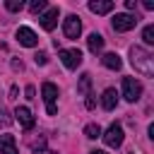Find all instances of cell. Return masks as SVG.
Returning a JSON list of instances; mask_svg holds the SVG:
<instances>
[{
  "label": "cell",
  "instance_id": "cell-1",
  "mask_svg": "<svg viewBox=\"0 0 154 154\" xmlns=\"http://www.w3.org/2000/svg\"><path fill=\"white\" fill-rule=\"evenodd\" d=\"M130 63H132V67H135L140 75L154 77V55H152L147 48L132 46V48H130Z\"/></svg>",
  "mask_w": 154,
  "mask_h": 154
},
{
  "label": "cell",
  "instance_id": "cell-28",
  "mask_svg": "<svg viewBox=\"0 0 154 154\" xmlns=\"http://www.w3.org/2000/svg\"><path fill=\"white\" fill-rule=\"evenodd\" d=\"M89 154H108V152H103V149H91Z\"/></svg>",
  "mask_w": 154,
  "mask_h": 154
},
{
  "label": "cell",
  "instance_id": "cell-11",
  "mask_svg": "<svg viewBox=\"0 0 154 154\" xmlns=\"http://www.w3.org/2000/svg\"><path fill=\"white\" fill-rule=\"evenodd\" d=\"M111 10H113L111 0H89V12L94 14H108Z\"/></svg>",
  "mask_w": 154,
  "mask_h": 154
},
{
  "label": "cell",
  "instance_id": "cell-26",
  "mask_svg": "<svg viewBox=\"0 0 154 154\" xmlns=\"http://www.w3.org/2000/svg\"><path fill=\"white\" fill-rule=\"evenodd\" d=\"M142 5H144V7H147V10H154V2H152V0H144V2H142Z\"/></svg>",
  "mask_w": 154,
  "mask_h": 154
},
{
  "label": "cell",
  "instance_id": "cell-23",
  "mask_svg": "<svg viewBox=\"0 0 154 154\" xmlns=\"http://www.w3.org/2000/svg\"><path fill=\"white\" fill-rule=\"evenodd\" d=\"M24 94H26V99H34V94H36V89H34V87L29 84V87L24 89Z\"/></svg>",
  "mask_w": 154,
  "mask_h": 154
},
{
  "label": "cell",
  "instance_id": "cell-2",
  "mask_svg": "<svg viewBox=\"0 0 154 154\" xmlns=\"http://www.w3.org/2000/svg\"><path fill=\"white\" fill-rule=\"evenodd\" d=\"M41 96H43V103H46V113H48V116H55V113H58V106H55L58 87H55L53 82H43V84H41Z\"/></svg>",
  "mask_w": 154,
  "mask_h": 154
},
{
  "label": "cell",
  "instance_id": "cell-6",
  "mask_svg": "<svg viewBox=\"0 0 154 154\" xmlns=\"http://www.w3.org/2000/svg\"><path fill=\"white\" fill-rule=\"evenodd\" d=\"M58 58L63 60V65H65L67 70H77V67L82 65V53H79L77 48H60V51H58Z\"/></svg>",
  "mask_w": 154,
  "mask_h": 154
},
{
  "label": "cell",
  "instance_id": "cell-12",
  "mask_svg": "<svg viewBox=\"0 0 154 154\" xmlns=\"http://www.w3.org/2000/svg\"><path fill=\"white\" fill-rule=\"evenodd\" d=\"M0 154H17L14 135H0Z\"/></svg>",
  "mask_w": 154,
  "mask_h": 154
},
{
  "label": "cell",
  "instance_id": "cell-9",
  "mask_svg": "<svg viewBox=\"0 0 154 154\" xmlns=\"http://www.w3.org/2000/svg\"><path fill=\"white\" fill-rule=\"evenodd\" d=\"M14 120H17L24 130H31V128L36 125V118H34V113H31L26 106H17V108H14Z\"/></svg>",
  "mask_w": 154,
  "mask_h": 154
},
{
  "label": "cell",
  "instance_id": "cell-4",
  "mask_svg": "<svg viewBox=\"0 0 154 154\" xmlns=\"http://www.w3.org/2000/svg\"><path fill=\"white\" fill-rule=\"evenodd\" d=\"M140 96H142V82L135 77H123V99L135 103Z\"/></svg>",
  "mask_w": 154,
  "mask_h": 154
},
{
  "label": "cell",
  "instance_id": "cell-20",
  "mask_svg": "<svg viewBox=\"0 0 154 154\" xmlns=\"http://www.w3.org/2000/svg\"><path fill=\"white\" fill-rule=\"evenodd\" d=\"M5 7H7L10 12H19V10L24 7V0H7V2H5Z\"/></svg>",
  "mask_w": 154,
  "mask_h": 154
},
{
  "label": "cell",
  "instance_id": "cell-24",
  "mask_svg": "<svg viewBox=\"0 0 154 154\" xmlns=\"http://www.w3.org/2000/svg\"><path fill=\"white\" fill-rule=\"evenodd\" d=\"M125 7H128V10H135V7H137V0H125Z\"/></svg>",
  "mask_w": 154,
  "mask_h": 154
},
{
  "label": "cell",
  "instance_id": "cell-16",
  "mask_svg": "<svg viewBox=\"0 0 154 154\" xmlns=\"http://www.w3.org/2000/svg\"><path fill=\"white\" fill-rule=\"evenodd\" d=\"M87 46H89L91 53H99V51L103 48V36H101V34H91V36L87 38Z\"/></svg>",
  "mask_w": 154,
  "mask_h": 154
},
{
  "label": "cell",
  "instance_id": "cell-13",
  "mask_svg": "<svg viewBox=\"0 0 154 154\" xmlns=\"http://www.w3.org/2000/svg\"><path fill=\"white\" fill-rule=\"evenodd\" d=\"M116 103H118V91H116V89H106V91L101 94V106H103L106 111H113Z\"/></svg>",
  "mask_w": 154,
  "mask_h": 154
},
{
  "label": "cell",
  "instance_id": "cell-25",
  "mask_svg": "<svg viewBox=\"0 0 154 154\" xmlns=\"http://www.w3.org/2000/svg\"><path fill=\"white\" fill-rule=\"evenodd\" d=\"M84 106H87V108H94V99H91V96H87V101H84Z\"/></svg>",
  "mask_w": 154,
  "mask_h": 154
},
{
  "label": "cell",
  "instance_id": "cell-7",
  "mask_svg": "<svg viewBox=\"0 0 154 154\" xmlns=\"http://www.w3.org/2000/svg\"><path fill=\"white\" fill-rule=\"evenodd\" d=\"M63 34H65V38H77L82 34V22L77 14H67L63 19Z\"/></svg>",
  "mask_w": 154,
  "mask_h": 154
},
{
  "label": "cell",
  "instance_id": "cell-3",
  "mask_svg": "<svg viewBox=\"0 0 154 154\" xmlns=\"http://www.w3.org/2000/svg\"><path fill=\"white\" fill-rule=\"evenodd\" d=\"M137 14H130V12H118L113 19H111V26H113V31H130V29H135L137 26Z\"/></svg>",
  "mask_w": 154,
  "mask_h": 154
},
{
  "label": "cell",
  "instance_id": "cell-14",
  "mask_svg": "<svg viewBox=\"0 0 154 154\" xmlns=\"http://www.w3.org/2000/svg\"><path fill=\"white\" fill-rule=\"evenodd\" d=\"M101 63H103V67H108V70H120V65H123V60H120L118 53H106V55L101 58Z\"/></svg>",
  "mask_w": 154,
  "mask_h": 154
},
{
  "label": "cell",
  "instance_id": "cell-17",
  "mask_svg": "<svg viewBox=\"0 0 154 154\" xmlns=\"http://www.w3.org/2000/svg\"><path fill=\"white\" fill-rule=\"evenodd\" d=\"M29 10H31L34 14H41V12L48 10V2H46V0H31V2H29Z\"/></svg>",
  "mask_w": 154,
  "mask_h": 154
},
{
  "label": "cell",
  "instance_id": "cell-21",
  "mask_svg": "<svg viewBox=\"0 0 154 154\" xmlns=\"http://www.w3.org/2000/svg\"><path fill=\"white\" fill-rule=\"evenodd\" d=\"M10 123H12V116H10L5 108H0V128H7Z\"/></svg>",
  "mask_w": 154,
  "mask_h": 154
},
{
  "label": "cell",
  "instance_id": "cell-15",
  "mask_svg": "<svg viewBox=\"0 0 154 154\" xmlns=\"http://www.w3.org/2000/svg\"><path fill=\"white\" fill-rule=\"evenodd\" d=\"M77 89H79V94H82V96H91V75H89V72H84V75L79 77Z\"/></svg>",
  "mask_w": 154,
  "mask_h": 154
},
{
  "label": "cell",
  "instance_id": "cell-27",
  "mask_svg": "<svg viewBox=\"0 0 154 154\" xmlns=\"http://www.w3.org/2000/svg\"><path fill=\"white\" fill-rule=\"evenodd\" d=\"M12 67L14 70H22V60H12Z\"/></svg>",
  "mask_w": 154,
  "mask_h": 154
},
{
  "label": "cell",
  "instance_id": "cell-5",
  "mask_svg": "<svg viewBox=\"0 0 154 154\" xmlns=\"http://www.w3.org/2000/svg\"><path fill=\"white\" fill-rule=\"evenodd\" d=\"M123 137H125V135H123V125H120V123H111V125H108V130H106V132H101L103 144H106V147H113V149L123 144Z\"/></svg>",
  "mask_w": 154,
  "mask_h": 154
},
{
  "label": "cell",
  "instance_id": "cell-22",
  "mask_svg": "<svg viewBox=\"0 0 154 154\" xmlns=\"http://www.w3.org/2000/svg\"><path fill=\"white\" fill-rule=\"evenodd\" d=\"M34 63H36V65H46V63H48V53H46V51H38V53L34 55Z\"/></svg>",
  "mask_w": 154,
  "mask_h": 154
},
{
  "label": "cell",
  "instance_id": "cell-19",
  "mask_svg": "<svg viewBox=\"0 0 154 154\" xmlns=\"http://www.w3.org/2000/svg\"><path fill=\"white\" fill-rule=\"evenodd\" d=\"M142 38H144V43H147V46H152V43H154V26H152V24L142 29Z\"/></svg>",
  "mask_w": 154,
  "mask_h": 154
},
{
  "label": "cell",
  "instance_id": "cell-8",
  "mask_svg": "<svg viewBox=\"0 0 154 154\" xmlns=\"http://www.w3.org/2000/svg\"><path fill=\"white\" fill-rule=\"evenodd\" d=\"M58 17H60V10H58V7H48L46 12L38 14V24H41L46 31H53V29L58 26Z\"/></svg>",
  "mask_w": 154,
  "mask_h": 154
},
{
  "label": "cell",
  "instance_id": "cell-18",
  "mask_svg": "<svg viewBox=\"0 0 154 154\" xmlns=\"http://www.w3.org/2000/svg\"><path fill=\"white\" fill-rule=\"evenodd\" d=\"M84 135L89 140H96V137H101V128L96 123H89V125H84Z\"/></svg>",
  "mask_w": 154,
  "mask_h": 154
},
{
  "label": "cell",
  "instance_id": "cell-10",
  "mask_svg": "<svg viewBox=\"0 0 154 154\" xmlns=\"http://www.w3.org/2000/svg\"><path fill=\"white\" fill-rule=\"evenodd\" d=\"M14 36H17V41H19L22 46H26V48L38 46V36H36V31H34V29H29V26H19Z\"/></svg>",
  "mask_w": 154,
  "mask_h": 154
}]
</instances>
